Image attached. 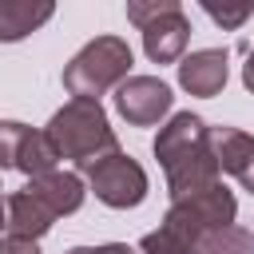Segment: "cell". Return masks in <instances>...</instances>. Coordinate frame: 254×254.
Wrapping results in <instances>:
<instances>
[{
    "label": "cell",
    "instance_id": "4fadbf2b",
    "mask_svg": "<svg viewBox=\"0 0 254 254\" xmlns=\"http://www.w3.org/2000/svg\"><path fill=\"white\" fill-rule=\"evenodd\" d=\"M56 167H60V151H56V143L48 139V131L28 127L24 147H20V159H16V171L28 175V179H40V175H48V171H56Z\"/></svg>",
    "mask_w": 254,
    "mask_h": 254
},
{
    "label": "cell",
    "instance_id": "5b68a950",
    "mask_svg": "<svg viewBox=\"0 0 254 254\" xmlns=\"http://www.w3.org/2000/svg\"><path fill=\"white\" fill-rule=\"evenodd\" d=\"M87 187H91V194H95L103 206H111V210H135V206L147 198L151 179H147V171H143L131 155L115 151V155L99 159V163L87 171Z\"/></svg>",
    "mask_w": 254,
    "mask_h": 254
},
{
    "label": "cell",
    "instance_id": "e0dca14e",
    "mask_svg": "<svg viewBox=\"0 0 254 254\" xmlns=\"http://www.w3.org/2000/svg\"><path fill=\"white\" fill-rule=\"evenodd\" d=\"M0 254H40V242H32V238H16V234H4V238H0Z\"/></svg>",
    "mask_w": 254,
    "mask_h": 254
},
{
    "label": "cell",
    "instance_id": "d6986e66",
    "mask_svg": "<svg viewBox=\"0 0 254 254\" xmlns=\"http://www.w3.org/2000/svg\"><path fill=\"white\" fill-rule=\"evenodd\" d=\"M242 87L254 95V48L246 52V64H242Z\"/></svg>",
    "mask_w": 254,
    "mask_h": 254
},
{
    "label": "cell",
    "instance_id": "9c48e42d",
    "mask_svg": "<svg viewBox=\"0 0 254 254\" xmlns=\"http://www.w3.org/2000/svg\"><path fill=\"white\" fill-rule=\"evenodd\" d=\"M4 226H8V234H16V238L40 242V238L56 226V210L24 183L20 190H12V194L4 198Z\"/></svg>",
    "mask_w": 254,
    "mask_h": 254
},
{
    "label": "cell",
    "instance_id": "7c38bea8",
    "mask_svg": "<svg viewBox=\"0 0 254 254\" xmlns=\"http://www.w3.org/2000/svg\"><path fill=\"white\" fill-rule=\"evenodd\" d=\"M56 16L52 0H0V44H16Z\"/></svg>",
    "mask_w": 254,
    "mask_h": 254
},
{
    "label": "cell",
    "instance_id": "5bb4252c",
    "mask_svg": "<svg viewBox=\"0 0 254 254\" xmlns=\"http://www.w3.org/2000/svg\"><path fill=\"white\" fill-rule=\"evenodd\" d=\"M198 254H254V234L246 226H238V222L206 230L198 238Z\"/></svg>",
    "mask_w": 254,
    "mask_h": 254
},
{
    "label": "cell",
    "instance_id": "277c9868",
    "mask_svg": "<svg viewBox=\"0 0 254 254\" xmlns=\"http://www.w3.org/2000/svg\"><path fill=\"white\" fill-rule=\"evenodd\" d=\"M234 218H238V198H234V190H226L222 183H214V187H206V190H194V194H187V198H175V202L167 206V214H163L159 226L198 254V238H202L206 230L230 226Z\"/></svg>",
    "mask_w": 254,
    "mask_h": 254
},
{
    "label": "cell",
    "instance_id": "ffe728a7",
    "mask_svg": "<svg viewBox=\"0 0 254 254\" xmlns=\"http://www.w3.org/2000/svg\"><path fill=\"white\" fill-rule=\"evenodd\" d=\"M0 230H4V187H0Z\"/></svg>",
    "mask_w": 254,
    "mask_h": 254
},
{
    "label": "cell",
    "instance_id": "7a4b0ae2",
    "mask_svg": "<svg viewBox=\"0 0 254 254\" xmlns=\"http://www.w3.org/2000/svg\"><path fill=\"white\" fill-rule=\"evenodd\" d=\"M48 139L56 143L60 159L75 163V175L91 171L99 159L119 151V139L107 123V111L99 99H67L52 119H48Z\"/></svg>",
    "mask_w": 254,
    "mask_h": 254
},
{
    "label": "cell",
    "instance_id": "ba28073f",
    "mask_svg": "<svg viewBox=\"0 0 254 254\" xmlns=\"http://www.w3.org/2000/svg\"><path fill=\"white\" fill-rule=\"evenodd\" d=\"M226 79H230V52L226 48H198L179 60V87L187 95L210 99L226 87Z\"/></svg>",
    "mask_w": 254,
    "mask_h": 254
},
{
    "label": "cell",
    "instance_id": "30bf717a",
    "mask_svg": "<svg viewBox=\"0 0 254 254\" xmlns=\"http://www.w3.org/2000/svg\"><path fill=\"white\" fill-rule=\"evenodd\" d=\"M210 151H214L218 171L234 175L238 187L254 194V135L238 127H210Z\"/></svg>",
    "mask_w": 254,
    "mask_h": 254
},
{
    "label": "cell",
    "instance_id": "6da1fadb",
    "mask_svg": "<svg viewBox=\"0 0 254 254\" xmlns=\"http://www.w3.org/2000/svg\"><path fill=\"white\" fill-rule=\"evenodd\" d=\"M151 151H155V159H159V167L167 175L171 202L175 198H187L194 190L214 187L218 175H222L218 163H214V151H210V127L194 111H175L159 127Z\"/></svg>",
    "mask_w": 254,
    "mask_h": 254
},
{
    "label": "cell",
    "instance_id": "8992f818",
    "mask_svg": "<svg viewBox=\"0 0 254 254\" xmlns=\"http://www.w3.org/2000/svg\"><path fill=\"white\" fill-rule=\"evenodd\" d=\"M175 107V91L159 79V75H127L115 87V111L131 123V127H163V119H171Z\"/></svg>",
    "mask_w": 254,
    "mask_h": 254
},
{
    "label": "cell",
    "instance_id": "8fae6325",
    "mask_svg": "<svg viewBox=\"0 0 254 254\" xmlns=\"http://www.w3.org/2000/svg\"><path fill=\"white\" fill-rule=\"evenodd\" d=\"M28 187L56 210V218H64V214H75L79 206H83V198H87V187H83V179L75 175V171H48V175H40V179H28Z\"/></svg>",
    "mask_w": 254,
    "mask_h": 254
},
{
    "label": "cell",
    "instance_id": "2e32d148",
    "mask_svg": "<svg viewBox=\"0 0 254 254\" xmlns=\"http://www.w3.org/2000/svg\"><path fill=\"white\" fill-rule=\"evenodd\" d=\"M24 135H28V123H20V119H0V171H4V167L16 171Z\"/></svg>",
    "mask_w": 254,
    "mask_h": 254
},
{
    "label": "cell",
    "instance_id": "9a60e30c",
    "mask_svg": "<svg viewBox=\"0 0 254 254\" xmlns=\"http://www.w3.org/2000/svg\"><path fill=\"white\" fill-rule=\"evenodd\" d=\"M202 12H206L222 32H234V28H242V24L254 16V4H250V0H238V4H226V0L214 4V0H202Z\"/></svg>",
    "mask_w": 254,
    "mask_h": 254
},
{
    "label": "cell",
    "instance_id": "52a82bcc",
    "mask_svg": "<svg viewBox=\"0 0 254 254\" xmlns=\"http://www.w3.org/2000/svg\"><path fill=\"white\" fill-rule=\"evenodd\" d=\"M139 36H143V52L151 64H179L190 44V20L179 0H163L159 12L139 28Z\"/></svg>",
    "mask_w": 254,
    "mask_h": 254
},
{
    "label": "cell",
    "instance_id": "ac0fdd59",
    "mask_svg": "<svg viewBox=\"0 0 254 254\" xmlns=\"http://www.w3.org/2000/svg\"><path fill=\"white\" fill-rule=\"evenodd\" d=\"M67 254H139L127 242H103V246H71Z\"/></svg>",
    "mask_w": 254,
    "mask_h": 254
},
{
    "label": "cell",
    "instance_id": "3957f363",
    "mask_svg": "<svg viewBox=\"0 0 254 254\" xmlns=\"http://www.w3.org/2000/svg\"><path fill=\"white\" fill-rule=\"evenodd\" d=\"M135 52L123 36H95L87 40L64 67V87L71 99H99L103 91L119 87L131 75Z\"/></svg>",
    "mask_w": 254,
    "mask_h": 254
}]
</instances>
